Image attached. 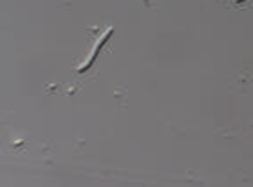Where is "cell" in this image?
<instances>
[{
	"instance_id": "cell-1",
	"label": "cell",
	"mask_w": 253,
	"mask_h": 187,
	"mask_svg": "<svg viewBox=\"0 0 253 187\" xmlns=\"http://www.w3.org/2000/svg\"><path fill=\"white\" fill-rule=\"evenodd\" d=\"M111 34H113V29H109V31L105 32L104 36H102V39H100V41H98V45H96L95 48H93V52H91V54H89V59L86 61V64H84V66H81V68H79V72H81V73H82V72H86V70L89 68L91 64L95 63V59H96V55H98L100 48H102V46L105 45V41H107L109 37H111Z\"/></svg>"
},
{
	"instance_id": "cell-2",
	"label": "cell",
	"mask_w": 253,
	"mask_h": 187,
	"mask_svg": "<svg viewBox=\"0 0 253 187\" xmlns=\"http://www.w3.org/2000/svg\"><path fill=\"white\" fill-rule=\"evenodd\" d=\"M235 2H237V4H241V2H244V0H235Z\"/></svg>"
}]
</instances>
